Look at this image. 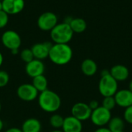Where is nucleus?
<instances>
[{
	"label": "nucleus",
	"mask_w": 132,
	"mask_h": 132,
	"mask_svg": "<svg viewBox=\"0 0 132 132\" xmlns=\"http://www.w3.org/2000/svg\"><path fill=\"white\" fill-rule=\"evenodd\" d=\"M73 57V50L68 44H53L49 57L52 63L58 66H63L69 63Z\"/></svg>",
	"instance_id": "nucleus-1"
},
{
	"label": "nucleus",
	"mask_w": 132,
	"mask_h": 132,
	"mask_svg": "<svg viewBox=\"0 0 132 132\" xmlns=\"http://www.w3.org/2000/svg\"><path fill=\"white\" fill-rule=\"evenodd\" d=\"M38 104L41 110L46 113H55L61 107V98L54 91L46 90L38 96Z\"/></svg>",
	"instance_id": "nucleus-2"
},
{
	"label": "nucleus",
	"mask_w": 132,
	"mask_h": 132,
	"mask_svg": "<svg viewBox=\"0 0 132 132\" xmlns=\"http://www.w3.org/2000/svg\"><path fill=\"white\" fill-rule=\"evenodd\" d=\"M50 32L51 39L54 43L68 44L73 36V32L70 25L65 22L57 23Z\"/></svg>",
	"instance_id": "nucleus-3"
},
{
	"label": "nucleus",
	"mask_w": 132,
	"mask_h": 132,
	"mask_svg": "<svg viewBox=\"0 0 132 132\" xmlns=\"http://www.w3.org/2000/svg\"><path fill=\"white\" fill-rule=\"evenodd\" d=\"M98 90L104 97L114 96L118 90V82L110 73L101 76L98 84Z\"/></svg>",
	"instance_id": "nucleus-4"
},
{
	"label": "nucleus",
	"mask_w": 132,
	"mask_h": 132,
	"mask_svg": "<svg viewBox=\"0 0 132 132\" xmlns=\"http://www.w3.org/2000/svg\"><path fill=\"white\" fill-rule=\"evenodd\" d=\"M111 118V111L104 108L103 106H100L97 109L92 111L90 119L95 126L101 128L108 125Z\"/></svg>",
	"instance_id": "nucleus-5"
},
{
	"label": "nucleus",
	"mask_w": 132,
	"mask_h": 132,
	"mask_svg": "<svg viewBox=\"0 0 132 132\" xmlns=\"http://www.w3.org/2000/svg\"><path fill=\"white\" fill-rule=\"evenodd\" d=\"M58 23L57 15L53 12H45L37 19V26L44 32H50Z\"/></svg>",
	"instance_id": "nucleus-6"
},
{
	"label": "nucleus",
	"mask_w": 132,
	"mask_h": 132,
	"mask_svg": "<svg viewBox=\"0 0 132 132\" xmlns=\"http://www.w3.org/2000/svg\"><path fill=\"white\" fill-rule=\"evenodd\" d=\"M1 40L2 45L9 50L19 49L22 44V39L19 34L12 29L6 30L2 33Z\"/></svg>",
	"instance_id": "nucleus-7"
},
{
	"label": "nucleus",
	"mask_w": 132,
	"mask_h": 132,
	"mask_svg": "<svg viewBox=\"0 0 132 132\" xmlns=\"http://www.w3.org/2000/svg\"><path fill=\"white\" fill-rule=\"evenodd\" d=\"M16 94L20 100L26 102H31L38 97L39 92L32 84H23L17 88Z\"/></svg>",
	"instance_id": "nucleus-8"
},
{
	"label": "nucleus",
	"mask_w": 132,
	"mask_h": 132,
	"mask_svg": "<svg viewBox=\"0 0 132 132\" xmlns=\"http://www.w3.org/2000/svg\"><path fill=\"white\" fill-rule=\"evenodd\" d=\"M92 111L89 105L84 102H78L73 105L71 108V115L80 120V121H85L90 118Z\"/></svg>",
	"instance_id": "nucleus-9"
},
{
	"label": "nucleus",
	"mask_w": 132,
	"mask_h": 132,
	"mask_svg": "<svg viewBox=\"0 0 132 132\" xmlns=\"http://www.w3.org/2000/svg\"><path fill=\"white\" fill-rule=\"evenodd\" d=\"M53 44L50 42H43L34 44L31 47V50L32 52L34 59L43 61V60L48 58L50 50Z\"/></svg>",
	"instance_id": "nucleus-10"
},
{
	"label": "nucleus",
	"mask_w": 132,
	"mask_h": 132,
	"mask_svg": "<svg viewBox=\"0 0 132 132\" xmlns=\"http://www.w3.org/2000/svg\"><path fill=\"white\" fill-rule=\"evenodd\" d=\"M2 10L9 15H17L25 8V0H2Z\"/></svg>",
	"instance_id": "nucleus-11"
},
{
	"label": "nucleus",
	"mask_w": 132,
	"mask_h": 132,
	"mask_svg": "<svg viewBox=\"0 0 132 132\" xmlns=\"http://www.w3.org/2000/svg\"><path fill=\"white\" fill-rule=\"evenodd\" d=\"M25 71L29 77L34 78L37 76L43 75L44 73L45 65L42 60L33 59L32 61L26 64Z\"/></svg>",
	"instance_id": "nucleus-12"
},
{
	"label": "nucleus",
	"mask_w": 132,
	"mask_h": 132,
	"mask_svg": "<svg viewBox=\"0 0 132 132\" xmlns=\"http://www.w3.org/2000/svg\"><path fill=\"white\" fill-rule=\"evenodd\" d=\"M114 97L116 104L121 108H127L132 105V92L129 89L118 90Z\"/></svg>",
	"instance_id": "nucleus-13"
},
{
	"label": "nucleus",
	"mask_w": 132,
	"mask_h": 132,
	"mask_svg": "<svg viewBox=\"0 0 132 132\" xmlns=\"http://www.w3.org/2000/svg\"><path fill=\"white\" fill-rule=\"evenodd\" d=\"M82 121L73 116H68L64 118L62 131L63 132H82Z\"/></svg>",
	"instance_id": "nucleus-14"
},
{
	"label": "nucleus",
	"mask_w": 132,
	"mask_h": 132,
	"mask_svg": "<svg viewBox=\"0 0 132 132\" xmlns=\"http://www.w3.org/2000/svg\"><path fill=\"white\" fill-rule=\"evenodd\" d=\"M110 74L118 82H122L128 78L129 70L125 65L117 64L111 67V69L110 70Z\"/></svg>",
	"instance_id": "nucleus-15"
},
{
	"label": "nucleus",
	"mask_w": 132,
	"mask_h": 132,
	"mask_svg": "<svg viewBox=\"0 0 132 132\" xmlns=\"http://www.w3.org/2000/svg\"><path fill=\"white\" fill-rule=\"evenodd\" d=\"M41 122L36 118H28L22 125L21 130L22 132H41Z\"/></svg>",
	"instance_id": "nucleus-16"
},
{
	"label": "nucleus",
	"mask_w": 132,
	"mask_h": 132,
	"mask_svg": "<svg viewBox=\"0 0 132 132\" xmlns=\"http://www.w3.org/2000/svg\"><path fill=\"white\" fill-rule=\"evenodd\" d=\"M80 69L85 76L92 77L97 71V64L92 59H85L81 63Z\"/></svg>",
	"instance_id": "nucleus-17"
},
{
	"label": "nucleus",
	"mask_w": 132,
	"mask_h": 132,
	"mask_svg": "<svg viewBox=\"0 0 132 132\" xmlns=\"http://www.w3.org/2000/svg\"><path fill=\"white\" fill-rule=\"evenodd\" d=\"M73 33H82L87 29V22L82 18H73L69 24Z\"/></svg>",
	"instance_id": "nucleus-18"
},
{
	"label": "nucleus",
	"mask_w": 132,
	"mask_h": 132,
	"mask_svg": "<svg viewBox=\"0 0 132 132\" xmlns=\"http://www.w3.org/2000/svg\"><path fill=\"white\" fill-rule=\"evenodd\" d=\"M108 125V128L111 132H124L125 121L120 117L111 118Z\"/></svg>",
	"instance_id": "nucleus-19"
},
{
	"label": "nucleus",
	"mask_w": 132,
	"mask_h": 132,
	"mask_svg": "<svg viewBox=\"0 0 132 132\" xmlns=\"http://www.w3.org/2000/svg\"><path fill=\"white\" fill-rule=\"evenodd\" d=\"M32 84L40 93L48 89V80L43 74L32 78Z\"/></svg>",
	"instance_id": "nucleus-20"
},
{
	"label": "nucleus",
	"mask_w": 132,
	"mask_h": 132,
	"mask_svg": "<svg viewBox=\"0 0 132 132\" xmlns=\"http://www.w3.org/2000/svg\"><path fill=\"white\" fill-rule=\"evenodd\" d=\"M63 121L64 118H63L60 114H53L50 118V125L54 129H60L63 127Z\"/></svg>",
	"instance_id": "nucleus-21"
},
{
	"label": "nucleus",
	"mask_w": 132,
	"mask_h": 132,
	"mask_svg": "<svg viewBox=\"0 0 132 132\" xmlns=\"http://www.w3.org/2000/svg\"><path fill=\"white\" fill-rule=\"evenodd\" d=\"M20 58L26 63L32 61L34 59V56H33V54H32L31 49H29V48L23 49L20 52Z\"/></svg>",
	"instance_id": "nucleus-22"
},
{
	"label": "nucleus",
	"mask_w": 132,
	"mask_h": 132,
	"mask_svg": "<svg viewBox=\"0 0 132 132\" xmlns=\"http://www.w3.org/2000/svg\"><path fill=\"white\" fill-rule=\"evenodd\" d=\"M116 105L117 104H116L114 96L104 97V100L102 101V106L104 108H106V109H108L109 111H111L116 107Z\"/></svg>",
	"instance_id": "nucleus-23"
},
{
	"label": "nucleus",
	"mask_w": 132,
	"mask_h": 132,
	"mask_svg": "<svg viewBox=\"0 0 132 132\" xmlns=\"http://www.w3.org/2000/svg\"><path fill=\"white\" fill-rule=\"evenodd\" d=\"M9 82V75L5 70H0V87H5Z\"/></svg>",
	"instance_id": "nucleus-24"
},
{
	"label": "nucleus",
	"mask_w": 132,
	"mask_h": 132,
	"mask_svg": "<svg viewBox=\"0 0 132 132\" xmlns=\"http://www.w3.org/2000/svg\"><path fill=\"white\" fill-rule=\"evenodd\" d=\"M9 15L3 10L0 11V29L5 28L9 22Z\"/></svg>",
	"instance_id": "nucleus-25"
},
{
	"label": "nucleus",
	"mask_w": 132,
	"mask_h": 132,
	"mask_svg": "<svg viewBox=\"0 0 132 132\" xmlns=\"http://www.w3.org/2000/svg\"><path fill=\"white\" fill-rule=\"evenodd\" d=\"M124 121L132 125V105L125 108L124 112Z\"/></svg>",
	"instance_id": "nucleus-26"
},
{
	"label": "nucleus",
	"mask_w": 132,
	"mask_h": 132,
	"mask_svg": "<svg viewBox=\"0 0 132 132\" xmlns=\"http://www.w3.org/2000/svg\"><path fill=\"white\" fill-rule=\"evenodd\" d=\"M88 105H89L90 108L91 109V111H94V110L97 109L98 107H100L99 102L97 100H93V101H90V103L88 104Z\"/></svg>",
	"instance_id": "nucleus-27"
},
{
	"label": "nucleus",
	"mask_w": 132,
	"mask_h": 132,
	"mask_svg": "<svg viewBox=\"0 0 132 132\" xmlns=\"http://www.w3.org/2000/svg\"><path fill=\"white\" fill-rule=\"evenodd\" d=\"M94 132H111L110 131V129L106 127H101V128H98L97 129H96Z\"/></svg>",
	"instance_id": "nucleus-28"
},
{
	"label": "nucleus",
	"mask_w": 132,
	"mask_h": 132,
	"mask_svg": "<svg viewBox=\"0 0 132 132\" xmlns=\"http://www.w3.org/2000/svg\"><path fill=\"white\" fill-rule=\"evenodd\" d=\"M5 132H22V130L20 128H9L8 130H6Z\"/></svg>",
	"instance_id": "nucleus-29"
},
{
	"label": "nucleus",
	"mask_w": 132,
	"mask_h": 132,
	"mask_svg": "<svg viewBox=\"0 0 132 132\" xmlns=\"http://www.w3.org/2000/svg\"><path fill=\"white\" fill-rule=\"evenodd\" d=\"M72 19H73V17H71V16H67V17L64 19L63 22H65V23H67V24H70V22L72 21Z\"/></svg>",
	"instance_id": "nucleus-30"
},
{
	"label": "nucleus",
	"mask_w": 132,
	"mask_h": 132,
	"mask_svg": "<svg viewBox=\"0 0 132 132\" xmlns=\"http://www.w3.org/2000/svg\"><path fill=\"white\" fill-rule=\"evenodd\" d=\"M10 51H11V53L12 55H17L19 53V49H15V50H10Z\"/></svg>",
	"instance_id": "nucleus-31"
},
{
	"label": "nucleus",
	"mask_w": 132,
	"mask_h": 132,
	"mask_svg": "<svg viewBox=\"0 0 132 132\" xmlns=\"http://www.w3.org/2000/svg\"><path fill=\"white\" fill-rule=\"evenodd\" d=\"M3 128H4V123H3L2 120V119L0 118V132L2 131Z\"/></svg>",
	"instance_id": "nucleus-32"
},
{
	"label": "nucleus",
	"mask_w": 132,
	"mask_h": 132,
	"mask_svg": "<svg viewBox=\"0 0 132 132\" xmlns=\"http://www.w3.org/2000/svg\"><path fill=\"white\" fill-rule=\"evenodd\" d=\"M3 60H4V59H3V55L2 54V53L0 52V67L2 65V63H3Z\"/></svg>",
	"instance_id": "nucleus-33"
},
{
	"label": "nucleus",
	"mask_w": 132,
	"mask_h": 132,
	"mask_svg": "<svg viewBox=\"0 0 132 132\" xmlns=\"http://www.w3.org/2000/svg\"><path fill=\"white\" fill-rule=\"evenodd\" d=\"M128 89L131 90L132 92V80L130 81V83H129V86H128Z\"/></svg>",
	"instance_id": "nucleus-34"
},
{
	"label": "nucleus",
	"mask_w": 132,
	"mask_h": 132,
	"mask_svg": "<svg viewBox=\"0 0 132 132\" xmlns=\"http://www.w3.org/2000/svg\"><path fill=\"white\" fill-rule=\"evenodd\" d=\"M51 132H63L62 130H60V129H55L53 131H52Z\"/></svg>",
	"instance_id": "nucleus-35"
},
{
	"label": "nucleus",
	"mask_w": 132,
	"mask_h": 132,
	"mask_svg": "<svg viewBox=\"0 0 132 132\" xmlns=\"http://www.w3.org/2000/svg\"><path fill=\"white\" fill-rule=\"evenodd\" d=\"M2 10V1H0V11Z\"/></svg>",
	"instance_id": "nucleus-36"
},
{
	"label": "nucleus",
	"mask_w": 132,
	"mask_h": 132,
	"mask_svg": "<svg viewBox=\"0 0 132 132\" xmlns=\"http://www.w3.org/2000/svg\"><path fill=\"white\" fill-rule=\"evenodd\" d=\"M1 110H2V104H1V102H0V112H1Z\"/></svg>",
	"instance_id": "nucleus-37"
},
{
	"label": "nucleus",
	"mask_w": 132,
	"mask_h": 132,
	"mask_svg": "<svg viewBox=\"0 0 132 132\" xmlns=\"http://www.w3.org/2000/svg\"><path fill=\"white\" fill-rule=\"evenodd\" d=\"M0 1H2V0H0Z\"/></svg>",
	"instance_id": "nucleus-38"
}]
</instances>
